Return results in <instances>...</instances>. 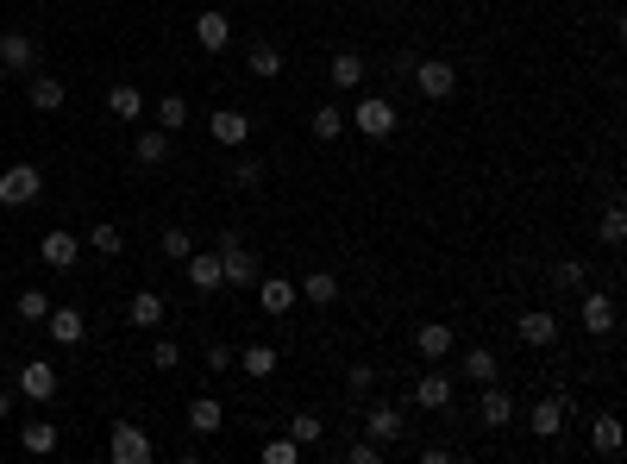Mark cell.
<instances>
[{"instance_id": "6da1fadb", "label": "cell", "mask_w": 627, "mask_h": 464, "mask_svg": "<svg viewBox=\"0 0 627 464\" xmlns=\"http://www.w3.org/2000/svg\"><path fill=\"white\" fill-rule=\"evenodd\" d=\"M220 283L226 289H258V276H264V264H258V251L251 245H239V232H220Z\"/></svg>"}, {"instance_id": "7a4b0ae2", "label": "cell", "mask_w": 627, "mask_h": 464, "mask_svg": "<svg viewBox=\"0 0 627 464\" xmlns=\"http://www.w3.org/2000/svg\"><path fill=\"white\" fill-rule=\"evenodd\" d=\"M107 458H113V464H151L157 446H151V433L138 427V421H113V433H107Z\"/></svg>"}, {"instance_id": "3957f363", "label": "cell", "mask_w": 627, "mask_h": 464, "mask_svg": "<svg viewBox=\"0 0 627 464\" xmlns=\"http://www.w3.org/2000/svg\"><path fill=\"white\" fill-rule=\"evenodd\" d=\"M345 126H358L364 138H389V132L402 126V113H396V101H389V95H364V101L352 107V120H345Z\"/></svg>"}, {"instance_id": "277c9868", "label": "cell", "mask_w": 627, "mask_h": 464, "mask_svg": "<svg viewBox=\"0 0 627 464\" xmlns=\"http://www.w3.org/2000/svg\"><path fill=\"white\" fill-rule=\"evenodd\" d=\"M44 195V170L38 164H7L0 170V207H32Z\"/></svg>"}, {"instance_id": "5b68a950", "label": "cell", "mask_w": 627, "mask_h": 464, "mask_svg": "<svg viewBox=\"0 0 627 464\" xmlns=\"http://www.w3.org/2000/svg\"><path fill=\"white\" fill-rule=\"evenodd\" d=\"M402 433H408V414H402L396 402H389V396L364 408V439H377L383 452H389V446H402Z\"/></svg>"}, {"instance_id": "8992f818", "label": "cell", "mask_w": 627, "mask_h": 464, "mask_svg": "<svg viewBox=\"0 0 627 464\" xmlns=\"http://www.w3.org/2000/svg\"><path fill=\"white\" fill-rule=\"evenodd\" d=\"M577 295H584V308H577V320H584V333L590 339H609L615 333V289H577Z\"/></svg>"}, {"instance_id": "52a82bcc", "label": "cell", "mask_w": 627, "mask_h": 464, "mask_svg": "<svg viewBox=\"0 0 627 464\" xmlns=\"http://www.w3.org/2000/svg\"><path fill=\"white\" fill-rule=\"evenodd\" d=\"M458 402V389H452V370H421L414 377V408H427V414H446Z\"/></svg>"}, {"instance_id": "ba28073f", "label": "cell", "mask_w": 627, "mask_h": 464, "mask_svg": "<svg viewBox=\"0 0 627 464\" xmlns=\"http://www.w3.org/2000/svg\"><path fill=\"white\" fill-rule=\"evenodd\" d=\"M414 88H421L427 101H446L452 88H458V69L446 57H421V63H414Z\"/></svg>"}, {"instance_id": "9c48e42d", "label": "cell", "mask_w": 627, "mask_h": 464, "mask_svg": "<svg viewBox=\"0 0 627 464\" xmlns=\"http://www.w3.org/2000/svg\"><path fill=\"white\" fill-rule=\"evenodd\" d=\"M0 69H7V76H32L38 69V38L32 32H0Z\"/></svg>"}, {"instance_id": "30bf717a", "label": "cell", "mask_w": 627, "mask_h": 464, "mask_svg": "<svg viewBox=\"0 0 627 464\" xmlns=\"http://www.w3.org/2000/svg\"><path fill=\"white\" fill-rule=\"evenodd\" d=\"M207 132H214V145L245 151V138H251V113H239V107H214V113H207Z\"/></svg>"}, {"instance_id": "8fae6325", "label": "cell", "mask_w": 627, "mask_h": 464, "mask_svg": "<svg viewBox=\"0 0 627 464\" xmlns=\"http://www.w3.org/2000/svg\"><path fill=\"white\" fill-rule=\"evenodd\" d=\"M565 414H571V396H565V389H552V396H540V402H533L527 427L540 433V439H559V433H565Z\"/></svg>"}, {"instance_id": "7c38bea8", "label": "cell", "mask_w": 627, "mask_h": 464, "mask_svg": "<svg viewBox=\"0 0 627 464\" xmlns=\"http://www.w3.org/2000/svg\"><path fill=\"white\" fill-rule=\"evenodd\" d=\"M38 258H44V270H76V258H82V239H76V232H44V239H38Z\"/></svg>"}, {"instance_id": "4fadbf2b", "label": "cell", "mask_w": 627, "mask_h": 464, "mask_svg": "<svg viewBox=\"0 0 627 464\" xmlns=\"http://www.w3.org/2000/svg\"><path fill=\"white\" fill-rule=\"evenodd\" d=\"M182 264H189L182 276H189V289H195V295H214V289H226V283H220V251H201V245H195Z\"/></svg>"}, {"instance_id": "5bb4252c", "label": "cell", "mask_w": 627, "mask_h": 464, "mask_svg": "<svg viewBox=\"0 0 627 464\" xmlns=\"http://www.w3.org/2000/svg\"><path fill=\"white\" fill-rule=\"evenodd\" d=\"M57 383H63V377H57V364L32 358L26 370H19V383H13V389H19V396H32V402H51V396H57Z\"/></svg>"}, {"instance_id": "9a60e30c", "label": "cell", "mask_w": 627, "mask_h": 464, "mask_svg": "<svg viewBox=\"0 0 627 464\" xmlns=\"http://www.w3.org/2000/svg\"><path fill=\"white\" fill-rule=\"evenodd\" d=\"M295 301H301V295H295L289 276H258V308H264L270 320H283V314L295 308Z\"/></svg>"}, {"instance_id": "2e32d148", "label": "cell", "mask_w": 627, "mask_h": 464, "mask_svg": "<svg viewBox=\"0 0 627 464\" xmlns=\"http://www.w3.org/2000/svg\"><path fill=\"white\" fill-rule=\"evenodd\" d=\"M477 421H483V427H490V433H496V427H508V421H515V396H508V389H502V383H483V402H477Z\"/></svg>"}, {"instance_id": "e0dca14e", "label": "cell", "mask_w": 627, "mask_h": 464, "mask_svg": "<svg viewBox=\"0 0 627 464\" xmlns=\"http://www.w3.org/2000/svg\"><path fill=\"white\" fill-rule=\"evenodd\" d=\"M521 345H527V352H546V345H559V320H552L546 308H533V314H521Z\"/></svg>"}, {"instance_id": "ac0fdd59", "label": "cell", "mask_w": 627, "mask_h": 464, "mask_svg": "<svg viewBox=\"0 0 627 464\" xmlns=\"http://www.w3.org/2000/svg\"><path fill=\"white\" fill-rule=\"evenodd\" d=\"M452 345H458V339H452L446 320H427V327L414 333V352H421L427 364H446V358H452Z\"/></svg>"}, {"instance_id": "d6986e66", "label": "cell", "mask_w": 627, "mask_h": 464, "mask_svg": "<svg viewBox=\"0 0 627 464\" xmlns=\"http://www.w3.org/2000/svg\"><path fill=\"white\" fill-rule=\"evenodd\" d=\"M57 446H63L57 421H19V452H32V458H51Z\"/></svg>"}, {"instance_id": "ffe728a7", "label": "cell", "mask_w": 627, "mask_h": 464, "mask_svg": "<svg viewBox=\"0 0 627 464\" xmlns=\"http://www.w3.org/2000/svg\"><path fill=\"white\" fill-rule=\"evenodd\" d=\"M195 44H201V51H226V44H232V19L220 7L195 13Z\"/></svg>"}, {"instance_id": "44dd1931", "label": "cell", "mask_w": 627, "mask_h": 464, "mask_svg": "<svg viewBox=\"0 0 627 464\" xmlns=\"http://www.w3.org/2000/svg\"><path fill=\"white\" fill-rule=\"evenodd\" d=\"M364 76H370V63H364L358 51H339V57L327 63V82L339 88V95H352V88H364Z\"/></svg>"}, {"instance_id": "7402d4cb", "label": "cell", "mask_w": 627, "mask_h": 464, "mask_svg": "<svg viewBox=\"0 0 627 464\" xmlns=\"http://www.w3.org/2000/svg\"><path fill=\"white\" fill-rule=\"evenodd\" d=\"M245 69H251L258 82H276V76H283V51H276L270 38H251V44H245Z\"/></svg>"}, {"instance_id": "603a6c76", "label": "cell", "mask_w": 627, "mask_h": 464, "mask_svg": "<svg viewBox=\"0 0 627 464\" xmlns=\"http://www.w3.org/2000/svg\"><path fill=\"white\" fill-rule=\"evenodd\" d=\"M132 157H138V164H145V170L170 164V132H164V126H145V132L132 138Z\"/></svg>"}, {"instance_id": "cb8c5ba5", "label": "cell", "mask_w": 627, "mask_h": 464, "mask_svg": "<svg viewBox=\"0 0 627 464\" xmlns=\"http://www.w3.org/2000/svg\"><path fill=\"white\" fill-rule=\"evenodd\" d=\"M164 314H170V308H164V295H157V289H138V295L126 301V320H132V327H145V333L164 327Z\"/></svg>"}, {"instance_id": "d4e9b609", "label": "cell", "mask_w": 627, "mask_h": 464, "mask_svg": "<svg viewBox=\"0 0 627 464\" xmlns=\"http://www.w3.org/2000/svg\"><path fill=\"white\" fill-rule=\"evenodd\" d=\"M44 327H51V339H57V345H82V339H88L82 308H51V314H44Z\"/></svg>"}, {"instance_id": "484cf974", "label": "cell", "mask_w": 627, "mask_h": 464, "mask_svg": "<svg viewBox=\"0 0 627 464\" xmlns=\"http://www.w3.org/2000/svg\"><path fill=\"white\" fill-rule=\"evenodd\" d=\"M26 101H32L38 113H57V107L69 101V88H63V76H44V69H32V88H26Z\"/></svg>"}, {"instance_id": "4316f807", "label": "cell", "mask_w": 627, "mask_h": 464, "mask_svg": "<svg viewBox=\"0 0 627 464\" xmlns=\"http://www.w3.org/2000/svg\"><path fill=\"white\" fill-rule=\"evenodd\" d=\"M295 295L314 301V308H333V301H339V276H333V270H308V276L295 283Z\"/></svg>"}, {"instance_id": "83f0119b", "label": "cell", "mask_w": 627, "mask_h": 464, "mask_svg": "<svg viewBox=\"0 0 627 464\" xmlns=\"http://www.w3.org/2000/svg\"><path fill=\"white\" fill-rule=\"evenodd\" d=\"M232 364L245 370V377H276V364H283V352H276V345H245V352H232Z\"/></svg>"}, {"instance_id": "f1b7e54d", "label": "cell", "mask_w": 627, "mask_h": 464, "mask_svg": "<svg viewBox=\"0 0 627 464\" xmlns=\"http://www.w3.org/2000/svg\"><path fill=\"white\" fill-rule=\"evenodd\" d=\"M590 452L596 458H621V414H596L590 421Z\"/></svg>"}, {"instance_id": "f546056e", "label": "cell", "mask_w": 627, "mask_h": 464, "mask_svg": "<svg viewBox=\"0 0 627 464\" xmlns=\"http://www.w3.org/2000/svg\"><path fill=\"white\" fill-rule=\"evenodd\" d=\"M458 377H471V383H496V377H502V364H496L490 345H471V352L458 358Z\"/></svg>"}, {"instance_id": "4dcf8cb0", "label": "cell", "mask_w": 627, "mask_h": 464, "mask_svg": "<svg viewBox=\"0 0 627 464\" xmlns=\"http://www.w3.org/2000/svg\"><path fill=\"white\" fill-rule=\"evenodd\" d=\"M107 113L113 120H145V95H138L132 82H113L107 88Z\"/></svg>"}, {"instance_id": "1f68e13d", "label": "cell", "mask_w": 627, "mask_h": 464, "mask_svg": "<svg viewBox=\"0 0 627 464\" xmlns=\"http://www.w3.org/2000/svg\"><path fill=\"white\" fill-rule=\"evenodd\" d=\"M220 427H226V408H220L214 396H195V402H189V433L207 439V433H220Z\"/></svg>"}, {"instance_id": "d6a6232c", "label": "cell", "mask_w": 627, "mask_h": 464, "mask_svg": "<svg viewBox=\"0 0 627 464\" xmlns=\"http://www.w3.org/2000/svg\"><path fill=\"white\" fill-rule=\"evenodd\" d=\"M308 132L320 138V145H333V138L345 132V113H339L333 101H327V107H314V113H308Z\"/></svg>"}, {"instance_id": "836d02e7", "label": "cell", "mask_w": 627, "mask_h": 464, "mask_svg": "<svg viewBox=\"0 0 627 464\" xmlns=\"http://www.w3.org/2000/svg\"><path fill=\"white\" fill-rule=\"evenodd\" d=\"M88 245H95L101 258H120V251H126V232L113 226V220H95V226H88Z\"/></svg>"}, {"instance_id": "e575fe53", "label": "cell", "mask_w": 627, "mask_h": 464, "mask_svg": "<svg viewBox=\"0 0 627 464\" xmlns=\"http://www.w3.org/2000/svg\"><path fill=\"white\" fill-rule=\"evenodd\" d=\"M546 276H552V289H584V283H590V264H584V258H559Z\"/></svg>"}, {"instance_id": "d590c367", "label": "cell", "mask_w": 627, "mask_h": 464, "mask_svg": "<svg viewBox=\"0 0 627 464\" xmlns=\"http://www.w3.org/2000/svg\"><path fill=\"white\" fill-rule=\"evenodd\" d=\"M264 170H270L264 157H245V151H239V164L226 170V182H232V189H258V182H264Z\"/></svg>"}, {"instance_id": "8d00e7d4", "label": "cell", "mask_w": 627, "mask_h": 464, "mask_svg": "<svg viewBox=\"0 0 627 464\" xmlns=\"http://www.w3.org/2000/svg\"><path fill=\"white\" fill-rule=\"evenodd\" d=\"M289 439L308 452V446H320V439H327V421H320V414H295V421H289Z\"/></svg>"}, {"instance_id": "74e56055", "label": "cell", "mask_w": 627, "mask_h": 464, "mask_svg": "<svg viewBox=\"0 0 627 464\" xmlns=\"http://www.w3.org/2000/svg\"><path fill=\"white\" fill-rule=\"evenodd\" d=\"M151 113H157V126H164V132H182V126H189V101H182V95H164Z\"/></svg>"}, {"instance_id": "f35d334b", "label": "cell", "mask_w": 627, "mask_h": 464, "mask_svg": "<svg viewBox=\"0 0 627 464\" xmlns=\"http://www.w3.org/2000/svg\"><path fill=\"white\" fill-rule=\"evenodd\" d=\"M13 308H19V320H32V327H44V314H51V308H57V301H51V295H44V289H26V295H19V301H13Z\"/></svg>"}, {"instance_id": "ab89813d", "label": "cell", "mask_w": 627, "mask_h": 464, "mask_svg": "<svg viewBox=\"0 0 627 464\" xmlns=\"http://www.w3.org/2000/svg\"><path fill=\"white\" fill-rule=\"evenodd\" d=\"M596 232H602V245H621V239H627V207L609 201V207H602V226H596Z\"/></svg>"}, {"instance_id": "60d3db41", "label": "cell", "mask_w": 627, "mask_h": 464, "mask_svg": "<svg viewBox=\"0 0 627 464\" xmlns=\"http://www.w3.org/2000/svg\"><path fill=\"white\" fill-rule=\"evenodd\" d=\"M345 389H352V402H364L370 389H377V364H352L345 370Z\"/></svg>"}, {"instance_id": "b9f144b4", "label": "cell", "mask_w": 627, "mask_h": 464, "mask_svg": "<svg viewBox=\"0 0 627 464\" xmlns=\"http://www.w3.org/2000/svg\"><path fill=\"white\" fill-rule=\"evenodd\" d=\"M264 464H301V446L283 433V439H264Z\"/></svg>"}, {"instance_id": "7bdbcfd3", "label": "cell", "mask_w": 627, "mask_h": 464, "mask_svg": "<svg viewBox=\"0 0 627 464\" xmlns=\"http://www.w3.org/2000/svg\"><path fill=\"white\" fill-rule=\"evenodd\" d=\"M157 245H164V258H189V251H195V239H189V232H182V226H164V239H157Z\"/></svg>"}, {"instance_id": "ee69618b", "label": "cell", "mask_w": 627, "mask_h": 464, "mask_svg": "<svg viewBox=\"0 0 627 464\" xmlns=\"http://www.w3.org/2000/svg\"><path fill=\"white\" fill-rule=\"evenodd\" d=\"M176 364H182V345L176 339H157L151 345V370H176Z\"/></svg>"}, {"instance_id": "f6af8a7d", "label": "cell", "mask_w": 627, "mask_h": 464, "mask_svg": "<svg viewBox=\"0 0 627 464\" xmlns=\"http://www.w3.org/2000/svg\"><path fill=\"white\" fill-rule=\"evenodd\" d=\"M345 458H352V464H383L389 452L377 446V439H352V446H345Z\"/></svg>"}, {"instance_id": "bcb514c9", "label": "cell", "mask_w": 627, "mask_h": 464, "mask_svg": "<svg viewBox=\"0 0 627 464\" xmlns=\"http://www.w3.org/2000/svg\"><path fill=\"white\" fill-rule=\"evenodd\" d=\"M414 63H421L414 51H396V57H389V82H414Z\"/></svg>"}, {"instance_id": "7dc6e473", "label": "cell", "mask_w": 627, "mask_h": 464, "mask_svg": "<svg viewBox=\"0 0 627 464\" xmlns=\"http://www.w3.org/2000/svg\"><path fill=\"white\" fill-rule=\"evenodd\" d=\"M207 370H232V345H226V339L207 345Z\"/></svg>"}, {"instance_id": "c3c4849f", "label": "cell", "mask_w": 627, "mask_h": 464, "mask_svg": "<svg viewBox=\"0 0 627 464\" xmlns=\"http://www.w3.org/2000/svg\"><path fill=\"white\" fill-rule=\"evenodd\" d=\"M7 414H13V389H0V421H7Z\"/></svg>"}]
</instances>
